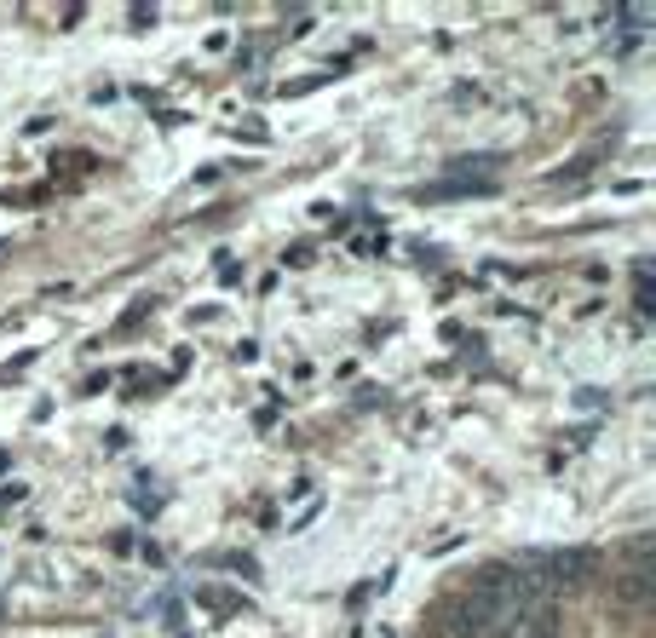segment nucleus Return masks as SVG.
Here are the masks:
<instances>
[{
  "instance_id": "obj_1",
  "label": "nucleus",
  "mask_w": 656,
  "mask_h": 638,
  "mask_svg": "<svg viewBox=\"0 0 656 638\" xmlns=\"http://www.w3.org/2000/svg\"><path fill=\"white\" fill-rule=\"evenodd\" d=\"M593 570H599V552H553V558H547V575H553V587H559V581L582 587V581H593Z\"/></svg>"
},
{
  "instance_id": "obj_2",
  "label": "nucleus",
  "mask_w": 656,
  "mask_h": 638,
  "mask_svg": "<svg viewBox=\"0 0 656 638\" xmlns=\"http://www.w3.org/2000/svg\"><path fill=\"white\" fill-rule=\"evenodd\" d=\"M645 598H651V570H645V564H633V570H622L616 575V604H645Z\"/></svg>"
}]
</instances>
